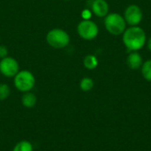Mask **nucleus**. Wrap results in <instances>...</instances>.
<instances>
[{"label": "nucleus", "mask_w": 151, "mask_h": 151, "mask_svg": "<svg viewBox=\"0 0 151 151\" xmlns=\"http://www.w3.org/2000/svg\"><path fill=\"white\" fill-rule=\"evenodd\" d=\"M122 40L127 49L131 51H138L145 45L146 34L145 31L140 27H130L123 33Z\"/></svg>", "instance_id": "1"}, {"label": "nucleus", "mask_w": 151, "mask_h": 151, "mask_svg": "<svg viewBox=\"0 0 151 151\" xmlns=\"http://www.w3.org/2000/svg\"><path fill=\"white\" fill-rule=\"evenodd\" d=\"M127 22L124 17L117 12L108 13L104 19V27L106 30L113 35H122L126 28Z\"/></svg>", "instance_id": "2"}, {"label": "nucleus", "mask_w": 151, "mask_h": 151, "mask_svg": "<svg viewBox=\"0 0 151 151\" xmlns=\"http://www.w3.org/2000/svg\"><path fill=\"white\" fill-rule=\"evenodd\" d=\"M13 84L19 92H28L35 88V77L28 70H19L13 77Z\"/></svg>", "instance_id": "3"}, {"label": "nucleus", "mask_w": 151, "mask_h": 151, "mask_svg": "<svg viewBox=\"0 0 151 151\" xmlns=\"http://www.w3.org/2000/svg\"><path fill=\"white\" fill-rule=\"evenodd\" d=\"M47 43L54 49H64L70 42V35L61 28H52L46 35Z\"/></svg>", "instance_id": "4"}, {"label": "nucleus", "mask_w": 151, "mask_h": 151, "mask_svg": "<svg viewBox=\"0 0 151 151\" xmlns=\"http://www.w3.org/2000/svg\"><path fill=\"white\" fill-rule=\"evenodd\" d=\"M77 32L82 39L90 41L96 38L99 33V28L94 21L90 19H83L78 24Z\"/></svg>", "instance_id": "5"}, {"label": "nucleus", "mask_w": 151, "mask_h": 151, "mask_svg": "<svg viewBox=\"0 0 151 151\" xmlns=\"http://www.w3.org/2000/svg\"><path fill=\"white\" fill-rule=\"evenodd\" d=\"M19 71V62L12 57L7 56L0 60V73L7 78H13Z\"/></svg>", "instance_id": "6"}, {"label": "nucleus", "mask_w": 151, "mask_h": 151, "mask_svg": "<svg viewBox=\"0 0 151 151\" xmlns=\"http://www.w3.org/2000/svg\"><path fill=\"white\" fill-rule=\"evenodd\" d=\"M143 18V13L142 9L136 4H130L128 5L124 12V19L127 24L130 25L131 27L138 26Z\"/></svg>", "instance_id": "7"}, {"label": "nucleus", "mask_w": 151, "mask_h": 151, "mask_svg": "<svg viewBox=\"0 0 151 151\" xmlns=\"http://www.w3.org/2000/svg\"><path fill=\"white\" fill-rule=\"evenodd\" d=\"M93 13L99 17H105L109 13V4L106 0H94L92 3Z\"/></svg>", "instance_id": "8"}, {"label": "nucleus", "mask_w": 151, "mask_h": 151, "mask_svg": "<svg viewBox=\"0 0 151 151\" xmlns=\"http://www.w3.org/2000/svg\"><path fill=\"white\" fill-rule=\"evenodd\" d=\"M127 63L130 69L137 70L142 67V65L143 64V60H142L141 54L138 51H133L128 55Z\"/></svg>", "instance_id": "9"}, {"label": "nucleus", "mask_w": 151, "mask_h": 151, "mask_svg": "<svg viewBox=\"0 0 151 151\" xmlns=\"http://www.w3.org/2000/svg\"><path fill=\"white\" fill-rule=\"evenodd\" d=\"M20 100H21L22 105L25 108H27V109H31V108L35 107L36 103H37L36 96L33 92H31V91L23 93V95L21 96V99Z\"/></svg>", "instance_id": "10"}, {"label": "nucleus", "mask_w": 151, "mask_h": 151, "mask_svg": "<svg viewBox=\"0 0 151 151\" xmlns=\"http://www.w3.org/2000/svg\"><path fill=\"white\" fill-rule=\"evenodd\" d=\"M83 65L88 70H94L98 65V59L95 55L88 54L83 59Z\"/></svg>", "instance_id": "11"}, {"label": "nucleus", "mask_w": 151, "mask_h": 151, "mask_svg": "<svg viewBox=\"0 0 151 151\" xmlns=\"http://www.w3.org/2000/svg\"><path fill=\"white\" fill-rule=\"evenodd\" d=\"M12 151H34V146L29 141L22 140L14 145Z\"/></svg>", "instance_id": "12"}, {"label": "nucleus", "mask_w": 151, "mask_h": 151, "mask_svg": "<svg viewBox=\"0 0 151 151\" xmlns=\"http://www.w3.org/2000/svg\"><path fill=\"white\" fill-rule=\"evenodd\" d=\"M94 81L89 77H84L80 81V88L84 92H88L94 88Z\"/></svg>", "instance_id": "13"}, {"label": "nucleus", "mask_w": 151, "mask_h": 151, "mask_svg": "<svg viewBox=\"0 0 151 151\" xmlns=\"http://www.w3.org/2000/svg\"><path fill=\"white\" fill-rule=\"evenodd\" d=\"M142 75L148 81H151V59L145 61L142 65Z\"/></svg>", "instance_id": "14"}, {"label": "nucleus", "mask_w": 151, "mask_h": 151, "mask_svg": "<svg viewBox=\"0 0 151 151\" xmlns=\"http://www.w3.org/2000/svg\"><path fill=\"white\" fill-rule=\"evenodd\" d=\"M11 95V88L6 83H0V101L6 100Z\"/></svg>", "instance_id": "15"}, {"label": "nucleus", "mask_w": 151, "mask_h": 151, "mask_svg": "<svg viewBox=\"0 0 151 151\" xmlns=\"http://www.w3.org/2000/svg\"><path fill=\"white\" fill-rule=\"evenodd\" d=\"M8 56V49L4 45H0V59L4 58Z\"/></svg>", "instance_id": "16"}, {"label": "nucleus", "mask_w": 151, "mask_h": 151, "mask_svg": "<svg viewBox=\"0 0 151 151\" xmlns=\"http://www.w3.org/2000/svg\"><path fill=\"white\" fill-rule=\"evenodd\" d=\"M148 49L151 51V37L149 39V41H148Z\"/></svg>", "instance_id": "17"}, {"label": "nucleus", "mask_w": 151, "mask_h": 151, "mask_svg": "<svg viewBox=\"0 0 151 151\" xmlns=\"http://www.w3.org/2000/svg\"><path fill=\"white\" fill-rule=\"evenodd\" d=\"M65 1H71V0H65Z\"/></svg>", "instance_id": "18"}]
</instances>
